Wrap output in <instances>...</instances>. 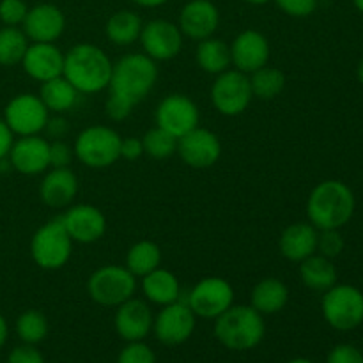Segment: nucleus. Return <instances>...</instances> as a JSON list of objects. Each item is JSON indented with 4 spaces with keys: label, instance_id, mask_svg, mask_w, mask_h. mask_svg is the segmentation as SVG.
<instances>
[{
    "label": "nucleus",
    "instance_id": "1",
    "mask_svg": "<svg viewBox=\"0 0 363 363\" xmlns=\"http://www.w3.org/2000/svg\"><path fill=\"white\" fill-rule=\"evenodd\" d=\"M113 62L105 50L91 43L74 45L64 53L62 77L80 94H96L108 89L112 78Z\"/></svg>",
    "mask_w": 363,
    "mask_h": 363
},
{
    "label": "nucleus",
    "instance_id": "2",
    "mask_svg": "<svg viewBox=\"0 0 363 363\" xmlns=\"http://www.w3.org/2000/svg\"><path fill=\"white\" fill-rule=\"evenodd\" d=\"M354 206L357 201L347 184L337 179H326L308 195V222L318 230L340 229L353 218Z\"/></svg>",
    "mask_w": 363,
    "mask_h": 363
},
{
    "label": "nucleus",
    "instance_id": "3",
    "mask_svg": "<svg viewBox=\"0 0 363 363\" xmlns=\"http://www.w3.org/2000/svg\"><path fill=\"white\" fill-rule=\"evenodd\" d=\"M216 340L229 351H250L266 337L264 315L252 305H233L215 319Z\"/></svg>",
    "mask_w": 363,
    "mask_h": 363
},
{
    "label": "nucleus",
    "instance_id": "4",
    "mask_svg": "<svg viewBox=\"0 0 363 363\" xmlns=\"http://www.w3.org/2000/svg\"><path fill=\"white\" fill-rule=\"evenodd\" d=\"M158 82V66L145 53H128L121 57L112 69L110 92L121 96L131 105L144 101Z\"/></svg>",
    "mask_w": 363,
    "mask_h": 363
},
{
    "label": "nucleus",
    "instance_id": "5",
    "mask_svg": "<svg viewBox=\"0 0 363 363\" xmlns=\"http://www.w3.org/2000/svg\"><path fill=\"white\" fill-rule=\"evenodd\" d=\"M121 140L123 137L113 128L103 124L87 126L74 140V158L89 169H108L121 160Z\"/></svg>",
    "mask_w": 363,
    "mask_h": 363
},
{
    "label": "nucleus",
    "instance_id": "6",
    "mask_svg": "<svg viewBox=\"0 0 363 363\" xmlns=\"http://www.w3.org/2000/svg\"><path fill=\"white\" fill-rule=\"evenodd\" d=\"M73 240L67 234L60 216L43 223L30 240V257L41 269L57 272L69 262Z\"/></svg>",
    "mask_w": 363,
    "mask_h": 363
},
{
    "label": "nucleus",
    "instance_id": "7",
    "mask_svg": "<svg viewBox=\"0 0 363 363\" xmlns=\"http://www.w3.org/2000/svg\"><path fill=\"white\" fill-rule=\"evenodd\" d=\"M137 293V277L126 266L105 264L94 269L87 280V294L96 305L119 307Z\"/></svg>",
    "mask_w": 363,
    "mask_h": 363
},
{
    "label": "nucleus",
    "instance_id": "8",
    "mask_svg": "<svg viewBox=\"0 0 363 363\" xmlns=\"http://www.w3.org/2000/svg\"><path fill=\"white\" fill-rule=\"evenodd\" d=\"M321 311L333 330L351 332L363 323V293L354 286L335 284L325 291Z\"/></svg>",
    "mask_w": 363,
    "mask_h": 363
},
{
    "label": "nucleus",
    "instance_id": "9",
    "mask_svg": "<svg viewBox=\"0 0 363 363\" xmlns=\"http://www.w3.org/2000/svg\"><path fill=\"white\" fill-rule=\"evenodd\" d=\"M252 94L250 78L238 69H227L216 74L211 85V103L218 113L225 117L241 116L250 106Z\"/></svg>",
    "mask_w": 363,
    "mask_h": 363
},
{
    "label": "nucleus",
    "instance_id": "10",
    "mask_svg": "<svg viewBox=\"0 0 363 363\" xmlns=\"http://www.w3.org/2000/svg\"><path fill=\"white\" fill-rule=\"evenodd\" d=\"M186 303L195 318L215 321L234 305V289L229 280L222 277H206L191 287Z\"/></svg>",
    "mask_w": 363,
    "mask_h": 363
},
{
    "label": "nucleus",
    "instance_id": "11",
    "mask_svg": "<svg viewBox=\"0 0 363 363\" xmlns=\"http://www.w3.org/2000/svg\"><path fill=\"white\" fill-rule=\"evenodd\" d=\"M50 112L41 101L39 94L21 92L11 98L4 108V121L13 131L14 137L41 135L46 126Z\"/></svg>",
    "mask_w": 363,
    "mask_h": 363
},
{
    "label": "nucleus",
    "instance_id": "12",
    "mask_svg": "<svg viewBox=\"0 0 363 363\" xmlns=\"http://www.w3.org/2000/svg\"><path fill=\"white\" fill-rule=\"evenodd\" d=\"M197 326V318L186 301H174L165 305L155 315L152 333L156 340L167 347H176L191 339Z\"/></svg>",
    "mask_w": 363,
    "mask_h": 363
},
{
    "label": "nucleus",
    "instance_id": "13",
    "mask_svg": "<svg viewBox=\"0 0 363 363\" xmlns=\"http://www.w3.org/2000/svg\"><path fill=\"white\" fill-rule=\"evenodd\" d=\"M183 32L176 23L156 18L144 23L138 41L144 50L142 53L151 57L155 62H165L179 55L183 50Z\"/></svg>",
    "mask_w": 363,
    "mask_h": 363
},
{
    "label": "nucleus",
    "instance_id": "14",
    "mask_svg": "<svg viewBox=\"0 0 363 363\" xmlns=\"http://www.w3.org/2000/svg\"><path fill=\"white\" fill-rule=\"evenodd\" d=\"M156 126L169 131L176 138H181L188 131L195 130L201 121L199 106L190 96L174 92L163 98L160 105L156 106Z\"/></svg>",
    "mask_w": 363,
    "mask_h": 363
},
{
    "label": "nucleus",
    "instance_id": "15",
    "mask_svg": "<svg viewBox=\"0 0 363 363\" xmlns=\"http://www.w3.org/2000/svg\"><path fill=\"white\" fill-rule=\"evenodd\" d=\"M176 155H179V158L190 169L206 170L218 163L220 156H222V142H220L218 135L213 133L211 130L197 126L195 130L177 138Z\"/></svg>",
    "mask_w": 363,
    "mask_h": 363
},
{
    "label": "nucleus",
    "instance_id": "16",
    "mask_svg": "<svg viewBox=\"0 0 363 363\" xmlns=\"http://www.w3.org/2000/svg\"><path fill=\"white\" fill-rule=\"evenodd\" d=\"M73 243L92 245L106 233V216L92 204H71L60 216Z\"/></svg>",
    "mask_w": 363,
    "mask_h": 363
},
{
    "label": "nucleus",
    "instance_id": "17",
    "mask_svg": "<svg viewBox=\"0 0 363 363\" xmlns=\"http://www.w3.org/2000/svg\"><path fill=\"white\" fill-rule=\"evenodd\" d=\"M152 321L155 315L149 307V301L133 296L116 307L113 328L124 342H138L147 339L149 333L152 332Z\"/></svg>",
    "mask_w": 363,
    "mask_h": 363
},
{
    "label": "nucleus",
    "instance_id": "18",
    "mask_svg": "<svg viewBox=\"0 0 363 363\" xmlns=\"http://www.w3.org/2000/svg\"><path fill=\"white\" fill-rule=\"evenodd\" d=\"M230 48V60H233L234 69L241 71L245 74H250L254 71L261 69L269 62V41L262 32L247 28L240 32L233 43Z\"/></svg>",
    "mask_w": 363,
    "mask_h": 363
},
{
    "label": "nucleus",
    "instance_id": "19",
    "mask_svg": "<svg viewBox=\"0 0 363 363\" xmlns=\"http://www.w3.org/2000/svg\"><path fill=\"white\" fill-rule=\"evenodd\" d=\"M9 165L23 176H39L50 169V142L41 135L14 138L11 147Z\"/></svg>",
    "mask_w": 363,
    "mask_h": 363
},
{
    "label": "nucleus",
    "instance_id": "20",
    "mask_svg": "<svg viewBox=\"0 0 363 363\" xmlns=\"http://www.w3.org/2000/svg\"><path fill=\"white\" fill-rule=\"evenodd\" d=\"M21 30L30 43H55L66 30V16L55 4H38L28 7Z\"/></svg>",
    "mask_w": 363,
    "mask_h": 363
},
{
    "label": "nucleus",
    "instance_id": "21",
    "mask_svg": "<svg viewBox=\"0 0 363 363\" xmlns=\"http://www.w3.org/2000/svg\"><path fill=\"white\" fill-rule=\"evenodd\" d=\"M220 25V11L211 0H190L179 13L177 27L184 38L202 41L213 38Z\"/></svg>",
    "mask_w": 363,
    "mask_h": 363
},
{
    "label": "nucleus",
    "instance_id": "22",
    "mask_svg": "<svg viewBox=\"0 0 363 363\" xmlns=\"http://www.w3.org/2000/svg\"><path fill=\"white\" fill-rule=\"evenodd\" d=\"M25 73L35 82H48L62 77L64 52L55 43H30L21 59Z\"/></svg>",
    "mask_w": 363,
    "mask_h": 363
},
{
    "label": "nucleus",
    "instance_id": "23",
    "mask_svg": "<svg viewBox=\"0 0 363 363\" xmlns=\"http://www.w3.org/2000/svg\"><path fill=\"white\" fill-rule=\"evenodd\" d=\"M78 177L69 167L66 169H48L39 184V197L48 208L62 209L73 204L78 195Z\"/></svg>",
    "mask_w": 363,
    "mask_h": 363
},
{
    "label": "nucleus",
    "instance_id": "24",
    "mask_svg": "<svg viewBox=\"0 0 363 363\" xmlns=\"http://www.w3.org/2000/svg\"><path fill=\"white\" fill-rule=\"evenodd\" d=\"M319 230L311 222H296L287 225L279 238V250L284 259L301 262L318 252Z\"/></svg>",
    "mask_w": 363,
    "mask_h": 363
},
{
    "label": "nucleus",
    "instance_id": "25",
    "mask_svg": "<svg viewBox=\"0 0 363 363\" xmlns=\"http://www.w3.org/2000/svg\"><path fill=\"white\" fill-rule=\"evenodd\" d=\"M140 287L145 300L152 305H158V307H165V305L181 300L179 279L162 266L142 277Z\"/></svg>",
    "mask_w": 363,
    "mask_h": 363
},
{
    "label": "nucleus",
    "instance_id": "26",
    "mask_svg": "<svg viewBox=\"0 0 363 363\" xmlns=\"http://www.w3.org/2000/svg\"><path fill=\"white\" fill-rule=\"evenodd\" d=\"M289 301V289L277 277L259 280L250 293V305L262 315L279 314Z\"/></svg>",
    "mask_w": 363,
    "mask_h": 363
},
{
    "label": "nucleus",
    "instance_id": "27",
    "mask_svg": "<svg viewBox=\"0 0 363 363\" xmlns=\"http://www.w3.org/2000/svg\"><path fill=\"white\" fill-rule=\"evenodd\" d=\"M300 279L308 289L325 293L337 284V268L332 259L315 252L314 255L300 262Z\"/></svg>",
    "mask_w": 363,
    "mask_h": 363
},
{
    "label": "nucleus",
    "instance_id": "28",
    "mask_svg": "<svg viewBox=\"0 0 363 363\" xmlns=\"http://www.w3.org/2000/svg\"><path fill=\"white\" fill-rule=\"evenodd\" d=\"M80 92L69 84L64 77H57L53 80L43 82L39 89V98L45 103L50 113H66L78 105Z\"/></svg>",
    "mask_w": 363,
    "mask_h": 363
},
{
    "label": "nucleus",
    "instance_id": "29",
    "mask_svg": "<svg viewBox=\"0 0 363 363\" xmlns=\"http://www.w3.org/2000/svg\"><path fill=\"white\" fill-rule=\"evenodd\" d=\"M144 21L133 11H117L106 20L105 35L116 46H130L140 38Z\"/></svg>",
    "mask_w": 363,
    "mask_h": 363
},
{
    "label": "nucleus",
    "instance_id": "30",
    "mask_svg": "<svg viewBox=\"0 0 363 363\" xmlns=\"http://www.w3.org/2000/svg\"><path fill=\"white\" fill-rule=\"evenodd\" d=\"M195 60L199 67L208 74H220L223 71L230 69L233 60H230V48L227 43L218 38H208L199 41L197 52H195Z\"/></svg>",
    "mask_w": 363,
    "mask_h": 363
},
{
    "label": "nucleus",
    "instance_id": "31",
    "mask_svg": "<svg viewBox=\"0 0 363 363\" xmlns=\"http://www.w3.org/2000/svg\"><path fill=\"white\" fill-rule=\"evenodd\" d=\"M162 266V248L155 241L142 240L130 247L126 254V268L131 275L142 279Z\"/></svg>",
    "mask_w": 363,
    "mask_h": 363
},
{
    "label": "nucleus",
    "instance_id": "32",
    "mask_svg": "<svg viewBox=\"0 0 363 363\" xmlns=\"http://www.w3.org/2000/svg\"><path fill=\"white\" fill-rule=\"evenodd\" d=\"M248 78H250L254 98L262 99V101H272V99L279 98L286 89V74L279 67L268 66V64L248 74Z\"/></svg>",
    "mask_w": 363,
    "mask_h": 363
},
{
    "label": "nucleus",
    "instance_id": "33",
    "mask_svg": "<svg viewBox=\"0 0 363 363\" xmlns=\"http://www.w3.org/2000/svg\"><path fill=\"white\" fill-rule=\"evenodd\" d=\"M14 330H16V335L21 340V344L38 346L48 337L50 325L43 312L35 311V308H28V311L21 312L18 315L16 323H14Z\"/></svg>",
    "mask_w": 363,
    "mask_h": 363
},
{
    "label": "nucleus",
    "instance_id": "34",
    "mask_svg": "<svg viewBox=\"0 0 363 363\" xmlns=\"http://www.w3.org/2000/svg\"><path fill=\"white\" fill-rule=\"evenodd\" d=\"M28 45L30 43L21 28L4 25L0 28V66L11 67L21 64Z\"/></svg>",
    "mask_w": 363,
    "mask_h": 363
},
{
    "label": "nucleus",
    "instance_id": "35",
    "mask_svg": "<svg viewBox=\"0 0 363 363\" xmlns=\"http://www.w3.org/2000/svg\"><path fill=\"white\" fill-rule=\"evenodd\" d=\"M142 145H144V155L152 160L172 158L177 152V138L160 126L145 131L142 137Z\"/></svg>",
    "mask_w": 363,
    "mask_h": 363
},
{
    "label": "nucleus",
    "instance_id": "36",
    "mask_svg": "<svg viewBox=\"0 0 363 363\" xmlns=\"http://www.w3.org/2000/svg\"><path fill=\"white\" fill-rule=\"evenodd\" d=\"M117 363H156V354L144 340L128 342L117 354Z\"/></svg>",
    "mask_w": 363,
    "mask_h": 363
},
{
    "label": "nucleus",
    "instance_id": "37",
    "mask_svg": "<svg viewBox=\"0 0 363 363\" xmlns=\"http://www.w3.org/2000/svg\"><path fill=\"white\" fill-rule=\"evenodd\" d=\"M344 250V238L339 229H326L319 230L318 236V254L325 255L328 259H335L342 254Z\"/></svg>",
    "mask_w": 363,
    "mask_h": 363
},
{
    "label": "nucleus",
    "instance_id": "38",
    "mask_svg": "<svg viewBox=\"0 0 363 363\" xmlns=\"http://www.w3.org/2000/svg\"><path fill=\"white\" fill-rule=\"evenodd\" d=\"M28 13L25 0H0V21L6 27H18L23 23Z\"/></svg>",
    "mask_w": 363,
    "mask_h": 363
},
{
    "label": "nucleus",
    "instance_id": "39",
    "mask_svg": "<svg viewBox=\"0 0 363 363\" xmlns=\"http://www.w3.org/2000/svg\"><path fill=\"white\" fill-rule=\"evenodd\" d=\"M273 2L291 18H307L318 9V0H273Z\"/></svg>",
    "mask_w": 363,
    "mask_h": 363
},
{
    "label": "nucleus",
    "instance_id": "40",
    "mask_svg": "<svg viewBox=\"0 0 363 363\" xmlns=\"http://www.w3.org/2000/svg\"><path fill=\"white\" fill-rule=\"evenodd\" d=\"M74 158L73 145L64 140L50 142V169H66Z\"/></svg>",
    "mask_w": 363,
    "mask_h": 363
},
{
    "label": "nucleus",
    "instance_id": "41",
    "mask_svg": "<svg viewBox=\"0 0 363 363\" xmlns=\"http://www.w3.org/2000/svg\"><path fill=\"white\" fill-rule=\"evenodd\" d=\"M133 106L135 105H131V103L126 101L124 98H121V96L112 94V92H110V96L106 98V101H105V113L112 121H124L131 116V112H133Z\"/></svg>",
    "mask_w": 363,
    "mask_h": 363
},
{
    "label": "nucleus",
    "instance_id": "42",
    "mask_svg": "<svg viewBox=\"0 0 363 363\" xmlns=\"http://www.w3.org/2000/svg\"><path fill=\"white\" fill-rule=\"evenodd\" d=\"M326 363H363V353L357 346L339 344L330 351Z\"/></svg>",
    "mask_w": 363,
    "mask_h": 363
},
{
    "label": "nucleus",
    "instance_id": "43",
    "mask_svg": "<svg viewBox=\"0 0 363 363\" xmlns=\"http://www.w3.org/2000/svg\"><path fill=\"white\" fill-rule=\"evenodd\" d=\"M6 363H45V357L35 346L21 344V346H16L7 354Z\"/></svg>",
    "mask_w": 363,
    "mask_h": 363
},
{
    "label": "nucleus",
    "instance_id": "44",
    "mask_svg": "<svg viewBox=\"0 0 363 363\" xmlns=\"http://www.w3.org/2000/svg\"><path fill=\"white\" fill-rule=\"evenodd\" d=\"M46 133V137L52 138V140H64V137L69 131V124L64 119L60 113H53V117H48L46 121V126L43 130Z\"/></svg>",
    "mask_w": 363,
    "mask_h": 363
},
{
    "label": "nucleus",
    "instance_id": "45",
    "mask_svg": "<svg viewBox=\"0 0 363 363\" xmlns=\"http://www.w3.org/2000/svg\"><path fill=\"white\" fill-rule=\"evenodd\" d=\"M144 156V145H142V138L137 137H126L121 140V158L128 160V162H135V160Z\"/></svg>",
    "mask_w": 363,
    "mask_h": 363
},
{
    "label": "nucleus",
    "instance_id": "46",
    "mask_svg": "<svg viewBox=\"0 0 363 363\" xmlns=\"http://www.w3.org/2000/svg\"><path fill=\"white\" fill-rule=\"evenodd\" d=\"M13 142L14 133L9 130V126L6 124L4 117H0V162L7 160L11 147H13Z\"/></svg>",
    "mask_w": 363,
    "mask_h": 363
},
{
    "label": "nucleus",
    "instance_id": "47",
    "mask_svg": "<svg viewBox=\"0 0 363 363\" xmlns=\"http://www.w3.org/2000/svg\"><path fill=\"white\" fill-rule=\"evenodd\" d=\"M133 4H137L138 7H145V9H155V7H162L163 4H167L169 0H131Z\"/></svg>",
    "mask_w": 363,
    "mask_h": 363
},
{
    "label": "nucleus",
    "instance_id": "48",
    "mask_svg": "<svg viewBox=\"0 0 363 363\" xmlns=\"http://www.w3.org/2000/svg\"><path fill=\"white\" fill-rule=\"evenodd\" d=\"M7 337H9V326H7L6 318H4V315L0 314V350H2V347L6 346Z\"/></svg>",
    "mask_w": 363,
    "mask_h": 363
},
{
    "label": "nucleus",
    "instance_id": "49",
    "mask_svg": "<svg viewBox=\"0 0 363 363\" xmlns=\"http://www.w3.org/2000/svg\"><path fill=\"white\" fill-rule=\"evenodd\" d=\"M243 2L250 4V6H264V4L272 2V0H243Z\"/></svg>",
    "mask_w": 363,
    "mask_h": 363
},
{
    "label": "nucleus",
    "instance_id": "50",
    "mask_svg": "<svg viewBox=\"0 0 363 363\" xmlns=\"http://www.w3.org/2000/svg\"><path fill=\"white\" fill-rule=\"evenodd\" d=\"M287 363H314L312 360H308V358H303V357H298V358H293V360H289Z\"/></svg>",
    "mask_w": 363,
    "mask_h": 363
},
{
    "label": "nucleus",
    "instance_id": "51",
    "mask_svg": "<svg viewBox=\"0 0 363 363\" xmlns=\"http://www.w3.org/2000/svg\"><path fill=\"white\" fill-rule=\"evenodd\" d=\"M357 74H358V80L363 84V59L360 60V64H358V69H357Z\"/></svg>",
    "mask_w": 363,
    "mask_h": 363
},
{
    "label": "nucleus",
    "instance_id": "52",
    "mask_svg": "<svg viewBox=\"0 0 363 363\" xmlns=\"http://www.w3.org/2000/svg\"><path fill=\"white\" fill-rule=\"evenodd\" d=\"M353 4H354V7L360 11V13H363V0H353Z\"/></svg>",
    "mask_w": 363,
    "mask_h": 363
}]
</instances>
